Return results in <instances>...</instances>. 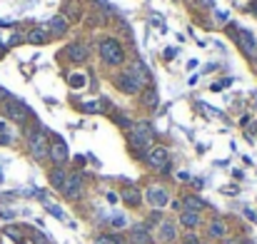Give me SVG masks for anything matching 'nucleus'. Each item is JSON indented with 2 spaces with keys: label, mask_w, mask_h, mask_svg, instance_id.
Here are the masks:
<instances>
[{
  "label": "nucleus",
  "mask_w": 257,
  "mask_h": 244,
  "mask_svg": "<svg viewBox=\"0 0 257 244\" xmlns=\"http://www.w3.org/2000/svg\"><path fill=\"white\" fill-rule=\"evenodd\" d=\"M153 140H155V130H153L150 122L148 120L135 122L132 130H130V147L137 150V154H142L153 147Z\"/></svg>",
  "instance_id": "obj_1"
},
{
  "label": "nucleus",
  "mask_w": 257,
  "mask_h": 244,
  "mask_svg": "<svg viewBox=\"0 0 257 244\" xmlns=\"http://www.w3.org/2000/svg\"><path fill=\"white\" fill-rule=\"evenodd\" d=\"M100 58L110 67H120L125 60V50L115 37H105V40H100Z\"/></svg>",
  "instance_id": "obj_2"
},
{
  "label": "nucleus",
  "mask_w": 257,
  "mask_h": 244,
  "mask_svg": "<svg viewBox=\"0 0 257 244\" xmlns=\"http://www.w3.org/2000/svg\"><path fill=\"white\" fill-rule=\"evenodd\" d=\"M145 162L160 172H170V154H167V147H162V145H153L145 152Z\"/></svg>",
  "instance_id": "obj_3"
},
{
  "label": "nucleus",
  "mask_w": 257,
  "mask_h": 244,
  "mask_svg": "<svg viewBox=\"0 0 257 244\" xmlns=\"http://www.w3.org/2000/svg\"><path fill=\"white\" fill-rule=\"evenodd\" d=\"M28 145H30V154L35 159H45L50 154V140L43 130H35L28 135Z\"/></svg>",
  "instance_id": "obj_4"
},
{
  "label": "nucleus",
  "mask_w": 257,
  "mask_h": 244,
  "mask_svg": "<svg viewBox=\"0 0 257 244\" xmlns=\"http://www.w3.org/2000/svg\"><path fill=\"white\" fill-rule=\"evenodd\" d=\"M145 202L153 207V210H162V207H167L170 205V194H167V189L165 187H160V184H153V187H148L145 189Z\"/></svg>",
  "instance_id": "obj_5"
},
{
  "label": "nucleus",
  "mask_w": 257,
  "mask_h": 244,
  "mask_svg": "<svg viewBox=\"0 0 257 244\" xmlns=\"http://www.w3.org/2000/svg\"><path fill=\"white\" fill-rule=\"evenodd\" d=\"M3 110H5V115H8L10 120H15V122H25V120H28V115H30L28 105H25V102H20L18 97H8V100L3 102Z\"/></svg>",
  "instance_id": "obj_6"
},
{
  "label": "nucleus",
  "mask_w": 257,
  "mask_h": 244,
  "mask_svg": "<svg viewBox=\"0 0 257 244\" xmlns=\"http://www.w3.org/2000/svg\"><path fill=\"white\" fill-rule=\"evenodd\" d=\"M125 72H128V75H130V77L135 80V83L140 85V90H145V88H148V85H150V80H153V77H150V70H148V67H145V65H142L140 60H135V62H130Z\"/></svg>",
  "instance_id": "obj_7"
},
{
  "label": "nucleus",
  "mask_w": 257,
  "mask_h": 244,
  "mask_svg": "<svg viewBox=\"0 0 257 244\" xmlns=\"http://www.w3.org/2000/svg\"><path fill=\"white\" fill-rule=\"evenodd\" d=\"M58 167H63L65 162H67V157H70V152H67V145L63 142V137H55V140H50V154H48Z\"/></svg>",
  "instance_id": "obj_8"
},
{
  "label": "nucleus",
  "mask_w": 257,
  "mask_h": 244,
  "mask_svg": "<svg viewBox=\"0 0 257 244\" xmlns=\"http://www.w3.org/2000/svg\"><path fill=\"white\" fill-rule=\"evenodd\" d=\"M80 192H83V175H80V172L67 175L65 187H63V194H65L67 199H78V197H80Z\"/></svg>",
  "instance_id": "obj_9"
},
{
  "label": "nucleus",
  "mask_w": 257,
  "mask_h": 244,
  "mask_svg": "<svg viewBox=\"0 0 257 244\" xmlns=\"http://www.w3.org/2000/svg\"><path fill=\"white\" fill-rule=\"evenodd\" d=\"M130 239H132V244H153L150 227L145 224V222H137V224L130 229Z\"/></svg>",
  "instance_id": "obj_10"
},
{
  "label": "nucleus",
  "mask_w": 257,
  "mask_h": 244,
  "mask_svg": "<svg viewBox=\"0 0 257 244\" xmlns=\"http://www.w3.org/2000/svg\"><path fill=\"white\" fill-rule=\"evenodd\" d=\"M237 43H240V48H242L245 55L252 58L257 53V40H255V35L250 30H237Z\"/></svg>",
  "instance_id": "obj_11"
},
{
  "label": "nucleus",
  "mask_w": 257,
  "mask_h": 244,
  "mask_svg": "<svg viewBox=\"0 0 257 244\" xmlns=\"http://www.w3.org/2000/svg\"><path fill=\"white\" fill-rule=\"evenodd\" d=\"M115 83H118V88L125 92V95H132V92H140V85L135 83V80L128 75V72H120L118 77H115Z\"/></svg>",
  "instance_id": "obj_12"
},
{
  "label": "nucleus",
  "mask_w": 257,
  "mask_h": 244,
  "mask_svg": "<svg viewBox=\"0 0 257 244\" xmlns=\"http://www.w3.org/2000/svg\"><path fill=\"white\" fill-rule=\"evenodd\" d=\"M180 224L185 227V229H197V227L202 224V217H200V212L182 210V212H180Z\"/></svg>",
  "instance_id": "obj_13"
},
{
  "label": "nucleus",
  "mask_w": 257,
  "mask_h": 244,
  "mask_svg": "<svg viewBox=\"0 0 257 244\" xmlns=\"http://www.w3.org/2000/svg\"><path fill=\"white\" fill-rule=\"evenodd\" d=\"M88 48L83 45V43H72V45H67V58L72 60V62H85L88 60Z\"/></svg>",
  "instance_id": "obj_14"
},
{
  "label": "nucleus",
  "mask_w": 257,
  "mask_h": 244,
  "mask_svg": "<svg viewBox=\"0 0 257 244\" xmlns=\"http://www.w3.org/2000/svg\"><path fill=\"white\" fill-rule=\"evenodd\" d=\"M160 239H162L165 244H170V242L177 239V227H175V222H170V219H162V222H160Z\"/></svg>",
  "instance_id": "obj_15"
},
{
  "label": "nucleus",
  "mask_w": 257,
  "mask_h": 244,
  "mask_svg": "<svg viewBox=\"0 0 257 244\" xmlns=\"http://www.w3.org/2000/svg\"><path fill=\"white\" fill-rule=\"evenodd\" d=\"M207 205H205V199L202 197H195V194H188L185 199H182V210H188V212H202Z\"/></svg>",
  "instance_id": "obj_16"
},
{
  "label": "nucleus",
  "mask_w": 257,
  "mask_h": 244,
  "mask_svg": "<svg viewBox=\"0 0 257 244\" xmlns=\"http://www.w3.org/2000/svg\"><path fill=\"white\" fill-rule=\"evenodd\" d=\"M207 234H210L212 239H225V237H227V224H225L223 219H212V222L207 224Z\"/></svg>",
  "instance_id": "obj_17"
},
{
  "label": "nucleus",
  "mask_w": 257,
  "mask_h": 244,
  "mask_svg": "<svg viewBox=\"0 0 257 244\" xmlns=\"http://www.w3.org/2000/svg\"><path fill=\"white\" fill-rule=\"evenodd\" d=\"M25 40L30 45H45L48 43V32H45V28H32V30H28Z\"/></svg>",
  "instance_id": "obj_18"
},
{
  "label": "nucleus",
  "mask_w": 257,
  "mask_h": 244,
  "mask_svg": "<svg viewBox=\"0 0 257 244\" xmlns=\"http://www.w3.org/2000/svg\"><path fill=\"white\" fill-rule=\"evenodd\" d=\"M158 102H160V95H158V90L153 88V85H148L142 90V105L148 107V110H155L158 107Z\"/></svg>",
  "instance_id": "obj_19"
},
{
  "label": "nucleus",
  "mask_w": 257,
  "mask_h": 244,
  "mask_svg": "<svg viewBox=\"0 0 257 244\" xmlns=\"http://www.w3.org/2000/svg\"><path fill=\"white\" fill-rule=\"evenodd\" d=\"M120 197L125 199V205H130V207H137V205H140V199H142V197H140V189H137V187H125Z\"/></svg>",
  "instance_id": "obj_20"
},
{
  "label": "nucleus",
  "mask_w": 257,
  "mask_h": 244,
  "mask_svg": "<svg viewBox=\"0 0 257 244\" xmlns=\"http://www.w3.org/2000/svg\"><path fill=\"white\" fill-rule=\"evenodd\" d=\"M65 180H67V172H65L63 167H55V170L50 172V184H53L55 189H60V192H63V187H65Z\"/></svg>",
  "instance_id": "obj_21"
},
{
  "label": "nucleus",
  "mask_w": 257,
  "mask_h": 244,
  "mask_svg": "<svg viewBox=\"0 0 257 244\" xmlns=\"http://www.w3.org/2000/svg\"><path fill=\"white\" fill-rule=\"evenodd\" d=\"M48 28H50L55 35H63V32H67V18H65V15H55Z\"/></svg>",
  "instance_id": "obj_22"
},
{
  "label": "nucleus",
  "mask_w": 257,
  "mask_h": 244,
  "mask_svg": "<svg viewBox=\"0 0 257 244\" xmlns=\"http://www.w3.org/2000/svg\"><path fill=\"white\" fill-rule=\"evenodd\" d=\"M95 244H125V239L120 234H97Z\"/></svg>",
  "instance_id": "obj_23"
},
{
  "label": "nucleus",
  "mask_w": 257,
  "mask_h": 244,
  "mask_svg": "<svg viewBox=\"0 0 257 244\" xmlns=\"http://www.w3.org/2000/svg\"><path fill=\"white\" fill-rule=\"evenodd\" d=\"M67 83H70V88H75V90H83L88 80H85V75L75 72V75H70V77H67Z\"/></svg>",
  "instance_id": "obj_24"
},
{
  "label": "nucleus",
  "mask_w": 257,
  "mask_h": 244,
  "mask_svg": "<svg viewBox=\"0 0 257 244\" xmlns=\"http://www.w3.org/2000/svg\"><path fill=\"white\" fill-rule=\"evenodd\" d=\"M45 210L53 214V217H58V219H63V222H67V217H65V212L58 207V205H50V202H45Z\"/></svg>",
  "instance_id": "obj_25"
},
{
  "label": "nucleus",
  "mask_w": 257,
  "mask_h": 244,
  "mask_svg": "<svg viewBox=\"0 0 257 244\" xmlns=\"http://www.w3.org/2000/svg\"><path fill=\"white\" fill-rule=\"evenodd\" d=\"M102 100H93V102H83V110L85 112H102Z\"/></svg>",
  "instance_id": "obj_26"
},
{
  "label": "nucleus",
  "mask_w": 257,
  "mask_h": 244,
  "mask_svg": "<svg viewBox=\"0 0 257 244\" xmlns=\"http://www.w3.org/2000/svg\"><path fill=\"white\" fill-rule=\"evenodd\" d=\"M110 224H113L115 229H123L128 224V219H125V214H113V217H110Z\"/></svg>",
  "instance_id": "obj_27"
},
{
  "label": "nucleus",
  "mask_w": 257,
  "mask_h": 244,
  "mask_svg": "<svg viewBox=\"0 0 257 244\" xmlns=\"http://www.w3.org/2000/svg\"><path fill=\"white\" fill-rule=\"evenodd\" d=\"M160 222H162V212H160V210H155V212L148 217V222H145V224L150 227V224H160Z\"/></svg>",
  "instance_id": "obj_28"
},
{
  "label": "nucleus",
  "mask_w": 257,
  "mask_h": 244,
  "mask_svg": "<svg viewBox=\"0 0 257 244\" xmlns=\"http://www.w3.org/2000/svg\"><path fill=\"white\" fill-rule=\"evenodd\" d=\"M182 244H200V237L195 232H188L185 237H182Z\"/></svg>",
  "instance_id": "obj_29"
},
{
  "label": "nucleus",
  "mask_w": 257,
  "mask_h": 244,
  "mask_svg": "<svg viewBox=\"0 0 257 244\" xmlns=\"http://www.w3.org/2000/svg\"><path fill=\"white\" fill-rule=\"evenodd\" d=\"M115 122H118L120 127H125V130H132V122H130L125 115H118V117H115Z\"/></svg>",
  "instance_id": "obj_30"
},
{
  "label": "nucleus",
  "mask_w": 257,
  "mask_h": 244,
  "mask_svg": "<svg viewBox=\"0 0 257 244\" xmlns=\"http://www.w3.org/2000/svg\"><path fill=\"white\" fill-rule=\"evenodd\" d=\"M5 234H8V237H13L15 242H23V237H20V232H18L15 227H5Z\"/></svg>",
  "instance_id": "obj_31"
},
{
  "label": "nucleus",
  "mask_w": 257,
  "mask_h": 244,
  "mask_svg": "<svg viewBox=\"0 0 257 244\" xmlns=\"http://www.w3.org/2000/svg\"><path fill=\"white\" fill-rule=\"evenodd\" d=\"M107 202H110V205H118V202H120V194H115V192H107Z\"/></svg>",
  "instance_id": "obj_32"
},
{
  "label": "nucleus",
  "mask_w": 257,
  "mask_h": 244,
  "mask_svg": "<svg viewBox=\"0 0 257 244\" xmlns=\"http://www.w3.org/2000/svg\"><path fill=\"white\" fill-rule=\"evenodd\" d=\"M32 244H48V239L43 234H32Z\"/></svg>",
  "instance_id": "obj_33"
},
{
  "label": "nucleus",
  "mask_w": 257,
  "mask_h": 244,
  "mask_svg": "<svg viewBox=\"0 0 257 244\" xmlns=\"http://www.w3.org/2000/svg\"><path fill=\"white\" fill-rule=\"evenodd\" d=\"M245 217H247L250 222H257V214H255L252 210H247V207H245Z\"/></svg>",
  "instance_id": "obj_34"
},
{
  "label": "nucleus",
  "mask_w": 257,
  "mask_h": 244,
  "mask_svg": "<svg viewBox=\"0 0 257 244\" xmlns=\"http://www.w3.org/2000/svg\"><path fill=\"white\" fill-rule=\"evenodd\" d=\"M8 97H13V95H10V92H8L5 88H0V100H3V102H5Z\"/></svg>",
  "instance_id": "obj_35"
},
{
  "label": "nucleus",
  "mask_w": 257,
  "mask_h": 244,
  "mask_svg": "<svg viewBox=\"0 0 257 244\" xmlns=\"http://www.w3.org/2000/svg\"><path fill=\"white\" fill-rule=\"evenodd\" d=\"M197 3H200L202 8H212V5H215V0H197Z\"/></svg>",
  "instance_id": "obj_36"
},
{
  "label": "nucleus",
  "mask_w": 257,
  "mask_h": 244,
  "mask_svg": "<svg viewBox=\"0 0 257 244\" xmlns=\"http://www.w3.org/2000/svg\"><path fill=\"white\" fill-rule=\"evenodd\" d=\"M175 55H177V50H175V48H167V53H165V58L170 60V58H175Z\"/></svg>",
  "instance_id": "obj_37"
},
{
  "label": "nucleus",
  "mask_w": 257,
  "mask_h": 244,
  "mask_svg": "<svg viewBox=\"0 0 257 244\" xmlns=\"http://www.w3.org/2000/svg\"><path fill=\"white\" fill-rule=\"evenodd\" d=\"M8 142H10V137H8V135H0V145H8Z\"/></svg>",
  "instance_id": "obj_38"
},
{
  "label": "nucleus",
  "mask_w": 257,
  "mask_h": 244,
  "mask_svg": "<svg viewBox=\"0 0 257 244\" xmlns=\"http://www.w3.org/2000/svg\"><path fill=\"white\" fill-rule=\"evenodd\" d=\"M227 244H240V242L237 239H227Z\"/></svg>",
  "instance_id": "obj_39"
},
{
  "label": "nucleus",
  "mask_w": 257,
  "mask_h": 244,
  "mask_svg": "<svg viewBox=\"0 0 257 244\" xmlns=\"http://www.w3.org/2000/svg\"><path fill=\"white\" fill-rule=\"evenodd\" d=\"M255 55H257V53H255Z\"/></svg>",
  "instance_id": "obj_40"
}]
</instances>
